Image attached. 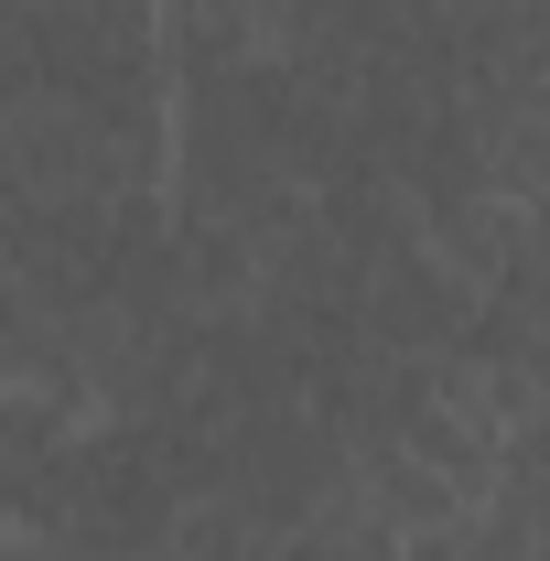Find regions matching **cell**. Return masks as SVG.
I'll return each mask as SVG.
<instances>
[]
</instances>
